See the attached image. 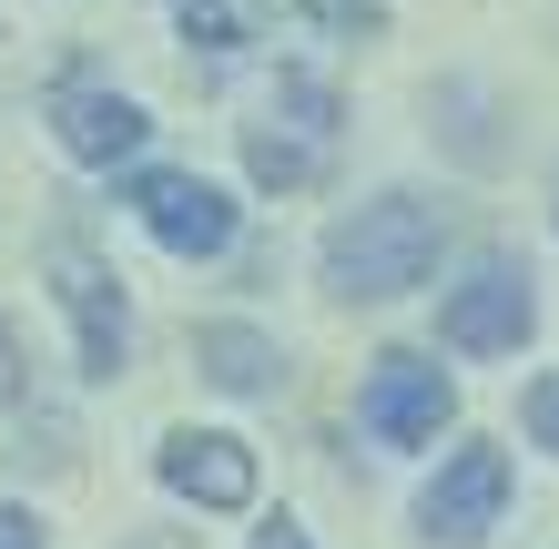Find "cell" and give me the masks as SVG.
I'll list each match as a JSON object with an SVG mask.
<instances>
[{"label": "cell", "mask_w": 559, "mask_h": 549, "mask_svg": "<svg viewBox=\"0 0 559 549\" xmlns=\"http://www.w3.org/2000/svg\"><path fill=\"white\" fill-rule=\"evenodd\" d=\"M438 244H448V214L427 204V193H377V204H356L336 235H325L316 265H325V296L386 306V296H407V285H427Z\"/></svg>", "instance_id": "obj_1"}, {"label": "cell", "mask_w": 559, "mask_h": 549, "mask_svg": "<svg viewBox=\"0 0 559 549\" xmlns=\"http://www.w3.org/2000/svg\"><path fill=\"white\" fill-rule=\"evenodd\" d=\"M530 326H539V296H530V265H509V254H478L468 285H448L438 306V336L457 357H519Z\"/></svg>", "instance_id": "obj_2"}, {"label": "cell", "mask_w": 559, "mask_h": 549, "mask_svg": "<svg viewBox=\"0 0 559 549\" xmlns=\"http://www.w3.org/2000/svg\"><path fill=\"white\" fill-rule=\"evenodd\" d=\"M356 417H367V438L386 447H427L457 417V386L438 357H417V346H386V357L367 367V386H356Z\"/></svg>", "instance_id": "obj_3"}, {"label": "cell", "mask_w": 559, "mask_h": 549, "mask_svg": "<svg viewBox=\"0 0 559 549\" xmlns=\"http://www.w3.org/2000/svg\"><path fill=\"white\" fill-rule=\"evenodd\" d=\"M51 296L82 336V377H122V346H133V315H122V275L92 244H51Z\"/></svg>", "instance_id": "obj_4"}, {"label": "cell", "mask_w": 559, "mask_h": 549, "mask_svg": "<svg viewBox=\"0 0 559 549\" xmlns=\"http://www.w3.org/2000/svg\"><path fill=\"white\" fill-rule=\"evenodd\" d=\"M499 509H509V447H457V458L427 478V499H417V529L427 539H448V549H468L499 529Z\"/></svg>", "instance_id": "obj_5"}, {"label": "cell", "mask_w": 559, "mask_h": 549, "mask_svg": "<svg viewBox=\"0 0 559 549\" xmlns=\"http://www.w3.org/2000/svg\"><path fill=\"white\" fill-rule=\"evenodd\" d=\"M122 204L153 224L163 254H224V244H235V204H224L204 174H133Z\"/></svg>", "instance_id": "obj_6"}, {"label": "cell", "mask_w": 559, "mask_h": 549, "mask_svg": "<svg viewBox=\"0 0 559 549\" xmlns=\"http://www.w3.org/2000/svg\"><path fill=\"white\" fill-rule=\"evenodd\" d=\"M153 468H163V489L193 499V509H245L254 499V447L224 438V428H174Z\"/></svg>", "instance_id": "obj_7"}, {"label": "cell", "mask_w": 559, "mask_h": 549, "mask_svg": "<svg viewBox=\"0 0 559 549\" xmlns=\"http://www.w3.org/2000/svg\"><path fill=\"white\" fill-rule=\"evenodd\" d=\"M51 133H61V153L72 164H122V153H143V103H122V92H103V82H61L51 92Z\"/></svg>", "instance_id": "obj_8"}, {"label": "cell", "mask_w": 559, "mask_h": 549, "mask_svg": "<svg viewBox=\"0 0 559 549\" xmlns=\"http://www.w3.org/2000/svg\"><path fill=\"white\" fill-rule=\"evenodd\" d=\"M193 367H204L214 386H235V397H265V386L285 377L275 336H254V326H193Z\"/></svg>", "instance_id": "obj_9"}, {"label": "cell", "mask_w": 559, "mask_h": 549, "mask_svg": "<svg viewBox=\"0 0 559 549\" xmlns=\"http://www.w3.org/2000/svg\"><path fill=\"white\" fill-rule=\"evenodd\" d=\"M183 41L193 51H245L254 41V0H183Z\"/></svg>", "instance_id": "obj_10"}, {"label": "cell", "mask_w": 559, "mask_h": 549, "mask_svg": "<svg viewBox=\"0 0 559 549\" xmlns=\"http://www.w3.org/2000/svg\"><path fill=\"white\" fill-rule=\"evenodd\" d=\"M325 31H386V0H306Z\"/></svg>", "instance_id": "obj_11"}, {"label": "cell", "mask_w": 559, "mask_h": 549, "mask_svg": "<svg viewBox=\"0 0 559 549\" xmlns=\"http://www.w3.org/2000/svg\"><path fill=\"white\" fill-rule=\"evenodd\" d=\"M530 438H539V447H559V377H539V386H530Z\"/></svg>", "instance_id": "obj_12"}, {"label": "cell", "mask_w": 559, "mask_h": 549, "mask_svg": "<svg viewBox=\"0 0 559 549\" xmlns=\"http://www.w3.org/2000/svg\"><path fill=\"white\" fill-rule=\"evenodd\" d=\"M0 549H41V529H31V509L0 499Z\"/></svg>", "instance_id": "obj_13"}, {"label": "cell", "mask_w": 559, "mask_h": 549, "mask_svg": "<svg viewBox=\"0 0 559 549\" xmlns=\"http://www.w3.org/2000/svg\"><path fill=\"white\" fill-rule=\"evenodd\" d=\"M11 397H21V336L0 326V407H11Z\"/></svg>", "instance_id": "obj_14"}, {"label": "cell", "mask_w": 559, "mask_h": 549, "mask_svg": "<svg viewBox=\"0 0 559 549\" xmlns=\"http://www.w3.org/2000/svg\"><path fill=\"white\" fill-rule=\"evenodd\" d=\"M254 549H316V539L295 529V520H265V539H254Z\"/></svg>", "instance_id": "obj_15"}, {"label": "cell", "mask_w": 559, "mask_h": 549, "mask_svg": "<svg viewBox=\"0 0 559 549\" xmlns=\"http://www.w3.org/2000/svg\"><path fill=\"white\" fill-rule=\"evenodd\" d=\"M133 549H193V539H183V529H143Z\"/></svg>", "instance_id": "obj_16"}]
</instances>
